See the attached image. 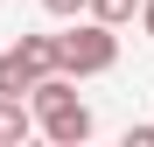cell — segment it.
<instances>
[{"instance_id":"1","label":"cell","mask_w":154,"mask_h":147,"mask_svg":"<svg viewBox=\"0 0 154 147\" xmlns=\"http://www.w3.org/2000/svg\"><path fill=\"white\" fill-rule=\"evenodd\" d=\"M28 105H35V126L56 140V147H77V140H91V105L70 91V70L42 77V84L28 91Z\"/></svg>"},{"instance_id":"2","label":"cell","mask_w":154,"mask_h":147,"mask_svg":"<svg viewBox=\"0 0 154 147\" xmlns=\"http://www.w3.org/2000/svg\"><path fill=\"white\" fill-rule=\"evenodd\" d=\"M56 56H63V70L70 77H98V70H112L119 63V35H112V21H77L70 35H56Z\"/></svg>"},{"instance_id":"3","label":"cell","mask_w":154,"mask_h":147,"mask_svg":"<svg viewBox=\"0 0 154 147\" xmlns=\"http://www.w3.org/2000/svg\"><path fill=\"white\" fill-rule=\"evenodd\" d=\"M63 56H56V35H21L14 49H0V91H35L42 77H56Z\"/></svg>"},{"instance_id":"4","label":"cell","mask_w":154,"mask_h":147,"mask_svg":"<svg viewBox=\"0 0 154 147\" xmlns=\"http://www.w3.org/2000/svg\"><path fill=\"white\" fill-rule=\"evenodd\" d=\"M28 133H35V105H21V91H0V140L21 147Z\"/></svg>"},{"instance_id":"5","label":"cell","mask_w":154,"mask_h":147,"mask_svg":"<svg viewBox=\"0 0 154 147\" xmlns=\"http://www.w3.org/2000/svg\"><path fill=\"white\" fill-rule=\"evenodd\" d=\"M91 14L119 28V21H133V14H140V0H91Z\"/></svg>"},{"instance_id":"6","label":"cell","mask_w":154,"mask_h":147,"mask_svg":"<svg viewBox=\"0 0 154 147\" xmlns=\"http://www.w3.org/2000/svg\"><path fill=\"white\" fill-rule=\"evenodd\" d=\"M42 7L56 14V21H77V14H91V0H42Z\"/></svg>"},{"instance_id":"7","label":"cell","mask_w":154,"mask_h":147,"mask_svg":"<svg viewBox=\"0 0 154 147\" xmlns=\"http://www.w3.org/2000/svg\"><path fill=\"white\" fill-rule=\"evenodd\" d=\"M126 147H154V126H133V133H126Z\"/></svg>"},{"instance_id":"8","label":"cell","mask_w":154,"mask_h":147,"mask_svg":"<svg viewBox=\"0 0 154 147\" xmlns=\"http://www.w3.org/2000/svg\"><path fill=\"white\" fill-rule=\"evenodd\" d=\"M140 28H147V35H154V0H140Z\"/></svg>"}]
</instances>
